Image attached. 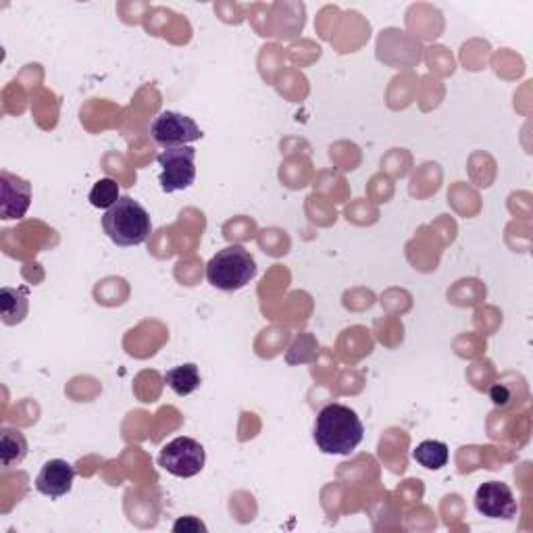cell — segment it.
I'll use <instances>...</instances> for the list:
<instances>
[{
  "label": "cell",
  "instance_id": "cell-1",
  "mask_svg": "<svg viewBox=\"0 0 533 533\" xmlns=\"http://www.w3.org/2000/svg\"><path fill=\"white\" fill-rule=\"evenodd\" d=\"M313 438L323 454H350L365 438V427L350 406L327 404L317 415Z\"/></svg>",
  "mask_w": 533,
  "mask_h": 533
},
{
  "label": "cell",
  "instance_id": "cell-2",
  "mask_svg": "<svg viewBox=\"0 0 533 533\" xmlns=\"http://www.w3.org/2000/svg\"><path fill=\"white\" fill-rule=\"evenodd\" d=\"M103 230L121 248L140 246L150 238L152 221L148 211L132 196H121L103 217Z\"/></svg>",
  "mask_w": 533,
  "mask_h": 533
},
{
  "label": "cell",
  "instance_id": "cell-3",
  "mask_svg": "<svg viewBox=\"0 0 533 533\" xmlns=\"http://www.w3.org/2000/svg\"><path fill=\"white\" fill-rule=\"evenodd\" d=\"M255 275L257 261L240 244L219 250L207 265V282L221 292H238L246 288Z\"/></svg>",
  "mask_w": 533,
  "mask_h": 533
},
{
  "label": "cell",
  "instance_id": "cell-4",
  "mask_svg": "<svg viewBox=\"0 0 533 533\" xmlns=\"http://www.w3.org/2000/svg\"><path fill=\"white\" fill-rule=\"evenodd\" d=\"M205 463H207L205 446H202L198 440L186 436L171 440L169 444L163 446L159 454L161 469H165L173 477H182V479L198 475L202 469H205Z\"/></svg>",
  "mask_w": 533,
  "mask_h": 533
},
{
  "label": "cell",
  "instance_id": "cell-5",
  "mask_svg": "<svg viewBox=\"0 0 533 533\" xmlns=\"http://www.w3.org/2000/svg\"><path fill=\"white\" fill-rule=\"evenodd\" d=\"M163 167L159 175V184L165 194L188 190L196 180V150L192 146L165 148L157 157Z\"/></svg>",
  "mask_w": 533,
  "mask_h": 533
},
{
  "label": "cell",
  "instance_id": "cell-6",
  "mask_svg": "<svg viewBox=\"0 0 533 533\" xmlns=\"http://www.w3.org/2000/svg\"><path fill=\"white\" fill-rule=\"evenodd\" d=\"M150 136L163 148H177V146H190L202 138V130L198 123L182 113L163 111L155 117L150 125Z\"/></svg>",
  "mask_w": 533,
  "mask_h": 533
},
{
  "label": "cell",
  "instance_id": "cell-7",
  "mask_svg": "<svg viewBox=\"0 0 533 533\" xmlns=\"http://www.w3.org/2000/svg\"><path fill=\"white\" fill-rule=\"evenodd\" d=\"M475 509L479 515L488 519L511 521L517 517V500L513 490L506 484L488 481V484L479 486L475 492Z\"/></svg>",
  "mask_w": 533,
  "mask_h": 533
},
{
  "label": "cell",
  "instance_id": "cell-8",
  "mask_svg": "<svg viewBox=\"0 0 533 533\" xmlns=\"http://www.w3.org/2000/svg\"><path fill=\"white\" fill-rule=\"evenodd\" d=\"M32 205V184L9 171L0 173V217L21 219Z\"/></svg>",
  "mask_w": 533,
  "mask_h": 533
},
{
  "label": "cell",
  "instance_id": "cell-9",
  "mask_svg": "<svg viewBox=\"0 0 533 533\" xmlns=\"http://www.w3.org/2000/svg\"><path fill=\"white\" fill-rule=\"evenodd\" d=\"M73 479H75L73 465H69L63 459H53V461L44 463V467L40 469V473L36 477V490L42 496L57 500V498H63L71 492Z\"/></svg>",
  "mask_w": 533,
  "mask_h": 533
},
{
  "label": "cell",
  "instance_id": "cell-10",
  "mask_svg": "<svg viewBox=\"0 0 533 533\" xmlns=\"http://www.w3.org/2000/svg\"><path fill=\"white\" fill-rule=\"evenodd\" d=\"M30 311V290L5 286L0 290V315L5 325H19Z\"/></svg>",
  "mask_w": 533,
  "mask_h": 533
},
{
  "label": "cell",
  "instance_id": "cell-11",
  "mask_svg": "<svg viewBox=\"0 0 533 533\" xmlns=\"http://www.w3.org/2000/svg\"><path fill=\"white\" fill-rule=\"evenodd\" d=\"M25 456H28V440H25L21 431L9 427L0 431V463H3V467H15L23 463Z\"/></svg>",
  "mask_w": 533,
  "mask_h": 533
},
{
  "label": "cell",
  "instance_id": "cell-12",
  "mask_svg": "<svg viewBox=\"0 0 533 533\" xmlns=\"http://www.w3.org/2000/svg\"><path fill=\"white\" fill-rule=\"evenodd\" d=\"M165 384L177 396H190L200 388V371L194 363H186L180 367H173L165 373Z\"/></svg>",
  "mask_w": 533,
  "mask_h": 533
},
{
  "label": "cell",
  "instance_id": "cell-13",
  "mask_svg": "<svg viewBox=\"0 0 533 533\" xmlns=\"http://www.w3.org/2000/svg\"><path fill=\"white\" fill-rule=\"evenodd\" d=\"M413 459H415V463H419L421 467H425L429 471H440L442 467L448 465L450 450L444 442L425 440L413 450Z\"/></svg>",
  "mask_w": 533,
  "mask_h": 533
},
{
  "label": "cell",
  "instance_id": "cell-14",
  "mask_svg": "<svg viewBox=\"0 0 533 533\" xmlns=\"http://www.w3.org/2000/svg\"><path fill=\"white\" fill-rule=\"evenodd\" d=\"M119 184L115 180H111V177H103V180H98L94 184V188L90 190V205L96 207V209H105L109 211L115 202L119 200Z\"/></svg>",
  "mask_w": 533,
  "mask_h": 533
},
{
  "label": "cell",
  "instance_id": "cell-15",
  "mask_svg": "<svg viewBox=\"0 0 533 533\" xmlns=\"http://www.w3.org/2000/svg\"><path fill=\"white\" fill-rule=\"evenodd\" d=\"M173 531L175 533H200V531L205 533L207 525L196 517H180L173 523Z\"/></svg>",
  "mask_w": 533,
  "mask_h": 533
},
{
  "label": "cell",
  "instance_id": "cell-16",
  "mask_svg": "<svg viewBox=\"0 0 533 533\" xmlns=\"http://www.w3.org/2000/svg\"><path fill=\"white\" fill-rule=\"evenodd\" d=\"M490 398H492V402H494L496 406H506V404H509V402L513 400L511 390L506 388L504 384H496V386L490 390Z\"/></svg>",
  "mask_w": 533,
  "mask_h": 533
}]
</instances>
